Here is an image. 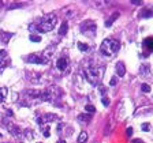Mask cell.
<instances>
[{
  "label": "cell",
  "instance_id": "1",
  "mask_svg": "<svg viewBox=\"0 0 153 143\" xmlns=\"http://www.w3.org/2000/svg\"><path fill=\"white\" fill-rule=\"evenodd\" d=\"M120 48V43L115 38H105L100 45V52L107 57H111L119 51Z\"/></svg>",
  "mask_w": 153,
  "mask_h": 143
},
{
  "label": "cell",
  "instance_id": "2",
  "mask_svg": "<svg viewBox=\"0 0 153 143\" xmlns=\"http://www.w3.org/2000/svg\"><path fill=\"white\" fill-rule=\"evenodd\" d=\"M56 22H58V16L55 14H47V15H44L40 19L38 25H37V29L41 33H48L55 29Z\"/></svg>",
  "mask_w": 153,
  "mask_h": 143
},
{
  "label": "cell",
  "instance_id": "3",
  "mask_svg": "<svg viewBox=\"0 0 153 143\" xmlns=\"http://www.w3.org/2000/svg\"><path fill=\"white\" fill-rule=\"evenodd\" d=\"M103 75H104V68L103 67H88L85 70V76L92 85H97L101 81V78H103Z\"/></svg>",
  "mask_w": 153,
  "mask_h": 143
},
{
  "label": "cell",
  "instance_id": "4",
  "mask_svg": "<svg viewBox=\"0 0 153 143\" xmlns=\"http://www.w3.org/2000/svg\"><path fill=\"white\" fill-rule=\"evenodd\" d=\"M96 30H97V26L93 21H84L81 23V32L86 36H90L93 37L96 34Z\"/></svg>",
  "mask_w": 153,
  "mask_h": 143
},
{
  "label": "cell",
  "instance_id": "5",
  "mask_svg": "<svg viewBox=\"0 0 153 143\" xmlns=\"http://www.w3.org/2000/svg\"><path fill=\"white\" fill-rule=\"evenodd\" d=\"M26 62L27 63H37V64H47V63L49 62V56L44 55V53H42L41 56L40 55H30V56H27Z\"/></svg>",
  "mask_w": 153,
  "mask_h": 143
},
{
  "label": "cell",
  "instance_id": "6",
  "mask_svg": "<svg viewBox=\"0 0 153 143\" xmlns=\"http://www.w3.org/2000/svg\"><path fill=\"white\" fill-rule=\"evenodd\" d=\"M4 125H6L7 130L10 131L11 133H13V136H15V138H22V136H23L22 130H21L18 125H14V124L7 123V120H4Z\"/></svg>",
  "mask_w": 153,
  "mask_h": 143
},
{
  "label": "cell",
  "instance_id": "7",
  "mask_svg": "<svg viewBox=\"0 0 153 143\" xmlns=\"http://www.w3.org/2000/svg\"><path fill=\"white\" fill-rule=\"evenodd\" d=\"M55 120H58V116L56 114H44V116H41V117H37V123L40 124V125H44V124H48L49 125V123H52V121H55Z\"/></svg>",
  "mask_w": 153,
  "mask_h": 143
},
{
  "label": "cell",
  "instance_id": "8",
  "mask_svg": "<svg viewBox=\"0 0 153 143\" xmlns=\"http://www.w3.org/2000/svg\"><path fill=\"white\" fill-rule=\"evenodd\" d=\"M56 67H58L60 71H64V70L69 67V59H67V57L58 59V62H56Z\"/></svg>",
  "mask_w": 153,
  "mask_h": 143
},
{
  "label": "cell",
  "instance_id": "9",
  "mask_svg": "<svg viewBox=\"0 0 153 143\" xmlns=\"http://www.w3.org/2000/svg\"><path fill=\"white\" fill-rule=\"evenodd\" d=\"M142 48L146 49L148 53H149V52H153V37H148V38L143 40Z\"/></svg>",
  "mask_w": 153,
  "mask_h": 143
},
{
  "label": "cell",
  "instance_id": "10",
  "mask_svg": "<svg viewBox=\"0 0 153 143\" xmlns=\"http://www.w3.org/2000/svg\"><path fill=\"white\" fill-rule=\"evenodd\" d=\"M116 74L119 75V76H123V75L126 74V70H124L123 63H118L116 64Z\"/></svg>",
  "mask_w": 153,
  "mask_h": 143
},
{
  "label": "cell",
  "instance_id": "11",
  "mask_svg": "<svg viewBox=\"0 0 153 143\" xmlns=\"http://www.w3.org/2000/svg\"><path fill=\"white\" fill-rule=\"evenodd\" d=\"M118 16H119V12H114V14H112V16H111V18L105 21V26H107V27L112 26V23H114L115 21L118 19Z\"/></svg>",
  "mask_w": 153,
  "mask_h": 143
},
{
  "label": "cell",
  "instance_id": "12",
  "mask_svg": "<svg viewBox=\"0 0 153 143\" xmlns=\"http://www.w3.org/2000/svg\"><path fill=\"white\" fill-rule=\"evenodd\" d=\"M67 30H69V23L64 21V22L60 25V29H59V34H60V36H64L66 33H67Z\"/></svg>",
  "mask_w": 153,
  "mask_h": 143
},
{
  "label": "cell",
  "instance_id": "13",
  "mask_svg": "<svg viewBox=\"0 0 153 143\" xmlns=\"http://www.w3.org/2000/svg\"><path fill=\"white\" fill-rule=\"evenodd\" d=\"M153 15V10H143V11H141V18H150V16Z\"/></svg>",
  "mask_w": 153,
  "mask_h": 143
},
{
  "label": "cell",
  "instance_id": "14",
  "mask_svg": "<svg viewBox=\"0 0 153 143\" xmlns=\"http://www.w3.org/2000/svg\"><path fill=\"white\" fill-rule=\"evenodd\" d=\"M90 119H92V114H88V113L86 114H79L78 116V120L79 121H85V123H88Z\"/></svg>",
  "mask_w": 153,
  "mask_h": 143
},
{
  "label": "cell",
  "instance_id": "15",
  "mask_svg": "<svg viewBox=\"0 0 153 143\" xmlns=\"http://www.w3.org/2000/svg\"><path fill=\"white\" fill-rule=\"evenodd\" d=\"M7 97V89L6 87H0V102H3Z\"/></svg>",
  "mask_w": 153,
  "mask_h": 143
},
{
  "label": "cell",
  "instance_id": "16",
  "mask_svg": "<svg viewBox=\"0 0 153 143\" xmlns=\"http://www.w3.org/2000/svg\"><path fill=\"white\" fill-rule=\"evenodd\" d=\"M23 136H26V139L32 140L34 138V132L32 130H25V133H23Z\"/></svg>",
  "mask_w": 153,
  "mask_h": 143
},
{
  "label": "cell",
  "instance_id": "17",
  "mask_svg": "<svg viewBox=\"0 0 153 143\" xmlns=\"http://www.w3.org/2000/svg\"><path fill=\"white\" fill-rule=\"evenodd\" d=\"M86 140H88V133L85 132H81L79 133V136H78V142L79 143H84V142H86Z\"/></svg>",
  "mask_w": 153,
  "mask_h": 143
},
{
  "label": "cell",
  "instance_id": "18",
  "mask_svg": "<svg viewBox=\"0 0 153 143\" xmlns=\"http://www.w3.org/2000/svg\"><path fill=\"white\" fill-rule=\"evenodd\" d=\"M141 74H142V75H148V74H150L149 65H148V64H143L142 67H141Z\"/></svg>",
  "mask_w": 153,
  "mask_h": 143
},
{
  "label": "cell",
  "instance_id": "19",
  "mask_svg": "<svg viewBox=\"0 0 153 143\" xmlns=\"http://www.w3.org/2000/svg\"><path fill=\"white\" fill-rule=\"evenodd\" d=\"M85 111H86V113L93 114L96 112V108L93 106V105H86V106H85Z\"/></svg>",
  "mask_w": 153,
  "mask_h": 143
},
{
  "label": "cell",
  "instance_id": "20",
  "mask_svg": "<svg viewBox=\"0 0 153 143\" xmlns=\"http://www.w3.org/2000/svg\"><path fill=\"white\" fill-rule=\"evenodd\" d=\"M42 135H44L45 138H48L49 135H51V133H49V125H48V124L42 127Z\"/></svg>",
  "mask_w": 153,
  "mask_h": 143
},
{
  "label": "cell",
  "instance_id": "21",
  "mask_svg": "<svg viewBox=\"0 0 153 143\" xmlns=\"http://www.w3.org/2000/svg\"><path fill=\"white\" fill-rule=\"evenodd\" d=\"M78 48H79V51H82V52L89 51V46L86 45V44H84V43H78Z\"/></svg>",
  "mask_w": 153,
  "mask_h": 143
},
{
  "label": "cell",
  "instance_id": "22",
  "mask_svg": "<svg viewBox=\"0 0 153 143\" xmlns=\"http://www.w3.org/2000/svg\"><path fill=\"white\" fill-rule=\"evenodd\" d=\"M141 90H142L143 93H149V91H150V86L146 85V83H142V85H141Z\"/></svg>",
  "mask_w": 153,
  "mask_h": 143
},
{
  "label": "cell",
  "instance_id": "23",
  "mask_svg": "<svg viewBox=\"0 0 153 143\" xmlns=\"http://www.w3.org/2000/svg\"><path fill=\"white\" fill-rule=\"evenodd\" d=\"M11 36H13L11 33H3V41L4 43H8V40H10Z\"/></svg>",
  "mask_w": 153,
  "mask_h": 143
},
{
  "label": "cell",
  "instance_id": "24",
  "mask_svg": "<svg viewBox=\"0 0 153 143\" xmlns=\"http://www.w3.org/2000/svg\"><path fill=\"white\" fill-rule=\"evenodd\" d=\"M30 41H33V43H40L41 41V37H38V36H30Z\"/></svg>",
  "mask_w": 153,
  "mask_h": 143
},
{
  "label": "cell",
  "instance_id": "25",
  "mask_svg": "<svg viewBox=\"0 0 153 143\" xmlns=\"http://www.w3.org/2000/svg\"><path fill=\"white\" fill-rule=\"evenodd\" d=\"M4 59H7V52L4 49H0V60H4Z\"/></svg>",
  "mask_w": 153,
  "mask_h": 143
},
{
  "label": "cell",
  "instance_id": "26",
  "mask_svg": "<svg viewBox=\"0 0 153 143\" xmlns=\"http://www.w3.org/2000/svg\"><path fill=\"white\" fill-rule=\"evenodd\" d=\"M116 85H118V78L114 76V78H111V81H109V86H116Z\"/></svg>",
  "mask_w": 153,
  "mask_h": 143
},
{
  "label": "cell",
  "instance_id": "27",
  "mask_svg": "<svg viewBox=\"0 0 153 143\" xmlns=\"http://www.w3.org/2000/svg\"><path fill=\"white\" fill-rule=\"evenodd\" d=\"M150 130V124L149 123H145L142 124V131H145V132H148V131Z\"/></svg>",
  "mask_w": 153,
  "mask_h": 143
},
{
  "label": "cell",
  "instance_id": "28",
  "mask_svg": "<svg viewBox=\"0 0 153 143\" xmlns=\"http://www.w3.org/2000/svg\"><path fill=\"white\" fill-rule=\"evenodd\" d=\"M103 105H104V106H108V105H109V100H108V98H105V97H103Z\"/></svg>",
  "mask_w": 153,
  "mask_h": 143
},
{
  "label": "cell",
  "instance_id": "29",
  "mask_svg": "<svg viewBox=\"0 0 153 143\" xmlns=\"http://www.w3.org/2000/svg\"><path fill=\"white\" fill-rule=\"evenodd\" d=\"M130 3H133V4H137V6H140V4H142V0H131Z\"/></svg>",
  "mask_w": 153,
  "mask_h": 143
},
{
  "label": "cell",
  "instance_id": "30",
  "mask_svg": "<svg viewBox=\"0 0 153 143\" xmlns=\"http://www.w3.org/2000/svg\"><path fill=\"white\" fill-rule=\"evenodd\" d=\"M126 133H127V136L130 138V136H131V135H133V128H127Z\"/></svg>",
  "mask_w": 153,
  "mask_h": 143
},
{
  "label": "cell",
  "instance_id": "31",
  "mask_svg": "<svg viewBox=\"0 0 153 143\" xmlns=\"http://www.w3.org/2000/svg\"><path fill=\"white\" fill-rule=\"evenodd\" d=\"M133 143H145V142H142V140H140V139H135V140H133Z\"/></svg>",
  "mask_w": 153,
  "mask_h": 143
},
{
  "label": "cell",
  "instance_id": "32",
  "mask_svg": "<svg viewBox=\"0 0 153 143\" xmlns=\"http://www.w3.org/2000/svg\"><path fill=\"white\" fill-rule=\"evenodd\" d=\"M56 143H66V140H63V139H60V140H58Z\"/></svg>",
  "mask_w": 153,
  "mask_h": 143
},
{
  "label": "cell",
  "instance_id": "33",
  "mask_svg": "<svg viewBox=\"0 0 153 143\" xmlns=\"http://www.w3.org/2000/svg\"><path fill=\"white\" fill-rule=\"evenodd\" d=\"M37 143H41V142H37Z\"/></svg>",
  "mask_w": 153,
  "mask_h": 143
}]
</instances>
